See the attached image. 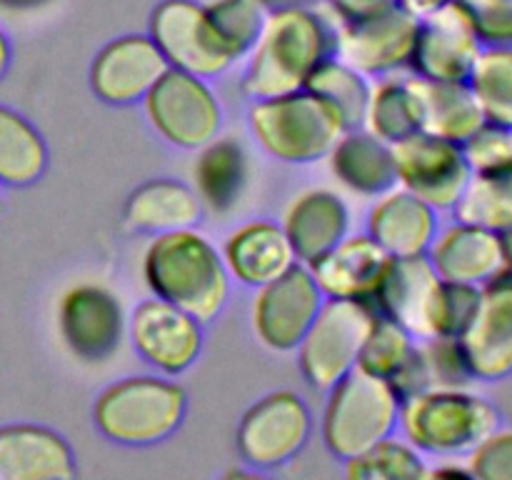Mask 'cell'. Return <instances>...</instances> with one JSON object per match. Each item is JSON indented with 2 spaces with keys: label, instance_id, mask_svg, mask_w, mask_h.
Listing matches in <instances>:
<instances>
[{
  "label": "cell",
  "instance_id": "cell-41",
  "mask_svg": "<svg viewBox=\"0 0 512 480\" xmlns=\"http://www.w3.org/2000/svg\"><path fill=\"white\" fill-rule=\"evenodd\" d=\"M470 478L512 480V428H495L473 453L465 455Z\"/></svg>",
  "mask_w": 512,
  "mask_h": 480
},
{
  "label": "cell",
  "instance_id": "cell-45",
  "mask_svg": "<svg viewBox=\"0 0 512 480\" xmlns=\"http://www.w3.org/2000/svg\"><path fill=\"white\" fill-rule=\"evenodd\" d=\"M50 3L53 0H0V10H8V13H28V10H40Z\"/></svg>",
  "mask_w": 512,
  "mask_h": 480
},
{
  "label": "cell",
  "instance_id": "cell-26",
  "mask_svg": "<svg viewBox=\"0 0 512 480\" xmlns=\"http://www.w3.org/2000/svg\"><path fill=\"white\" fill-rule=\"evenodd\" d=\"M203 203L193 185L175 178H150L130 190L123 203L125 228L140 235H160L170 230L198 228Z\"/></svg>",
  "mask_w": 512,
  "mask_h": 480
},
{
  "label": "cell",
  "instance_id": "cell-24",
  "mask_svg": "<svg viewBox=\"0 0 512 480\" xmlns=\"http://www.w3.org/2000/svg\"><path fill=\"white\" fill-rule=\"evenodd\" d=\"M388 263L390 255L368 233H348L308 268L325 298L370 303Z\"/></svg>",
  "mask_w": 512,
  "mask_h": 480
},
{
  "label": "cell",
  "instance_id": "cell-5",
  "mask_svg": "<svg viewBox=\"0 0 512 480\" xmlns=\"http://www.w3.org/2000/svg\"><path fill=\"white\" fill-rule=\"evenodd\" d=\"M245 123L265 155L288 165L325 160L348 130L343 115L308 88L250 100Z\"/></svg>",
  "mask_w": 512,
  "mask_h": 480
},
{
  "label": "cell",
  "instance_id": "cell-2",
  "mask_svg": "<svg viewBox=\"0 0 512 480\" xmlns=\"http://www.w3.org/2000/svg\"><path fill=\"white\" fill-rule=\"evenodd\" d=\"M150 295L185 310L208 325L230 300V278L220 248L198 228L150 235L140 260Z\"/></svg>",
  "mask_w": 512,
  "mask_h": 480
},
{
  "label": "cell",
  "instance_id": "cell-19",
  "mask_svg": "<svg viewBox=\"0 0 512 480\" xmlns=\"http://www.w3.org/2000/svg\"><path fill=\"white\" fill-rule=\"evenodd\" d=\"M440 280L443 278L435 273L425 255L390 258L370 305L375 313L403 325L418 340L430 338V318Z\"/></svg>",
  "mask_w": 512,
  "mask_h": 480
},
{
  "label": "cell",
  "instance_id": "cell-34",
  "mask_svg": "<svg viewBox=\"0 0 512 480\" xmlns=\"http://www.w3.org/2000/svg\"><path fill=\"white\" fill-rule=\"evenodd\" d=\"M468 85L488 123L512 128V48H483Z\"/></svg>",
  "mask_w": 512,
  "mask_h": 480
},
{
  "label": "cell",
  "instance_id": "cell-25",
  "mask_svg": "<svg viewBox=\"0 0 512 480\" xmlns=\"http://www.w3.org/2000/svg\"><path fill=\"white\" fill-rule=\"evenodd\" d=\"M280 225L298 263L308 265L350 233L353 218L343 195L328 188H310L290 200Z\"/></svg>",
  "mask_w": 512,
  "mask_h": 480
},
{
  "label": "cell",
  "instance_id": "cell-23",
  "mask_svg": "<svg viewBox=\"0 0 512 480\" xmlns=\"http://www.w3.org/2000/svg\"><path fill=\"white\" fill-rule=\"evenodd\" d=\"M425 258L450 283L483 285L505 268L500 233L458 218L440 225Z\"/></svg>",
  "mask_w": 512,
  "mask_h": 480
},
{
  "label": "cell",
  "instance_id": "cell-39",
  "mask_svg": "<svg viewBox=\"0 0 512 480\" xmlns=\"http://www.w3.org/2000/svg\"><path fill=\"white\" fill-rule=\"evenodd\" d=\"M480 285L470 283H450L440 280L438 295H435L433 318H430V338L433 335H448L460 338L478 308Z\"/></svg>",
  "mask_w": 512,
  "mask_h": 480
},
{
  "label": "cell",
  "instance_id": "cell-36",
  "mask_svg": "<svg viewBox=\"0 0 512 480\" xmlns=\"http://www.w3.org/2000/svg\"><path fill=\"white\" fill-rule=\"evenodd\" d=\"M205 10L238 63L258 43L270 13L263 0H205Z\"/></svg>",
  "mask_w": 512,
  "mask_h": 480
},
{
  "label": "cell",
  "instance_id": "cell-16",
  "mask_svg": "<svg viewBox=\"0 0 512 480\" xmlns=\"http://www.w3.org/2000/svg\"><path fill=\"white\" fill-rule=\"evenodd\" d=\"M460 348L475 383H500L512 375V270L480 285L478 308L460 333Z\"/></svg>",
  "mask_w": 512,
  "mask_h": 480
},
{
  "label": "cell",
  "instance_id": "cell-49",
  "mask_svg": "<svg viewBox=\"0 0 512 480\" xmlns=\"http://www.w3.org/2000/svg\"><path fill=\"white\" fill-rule=\"evenodd\" d=\"M0 205H3V185H0Z\"/></svg>",
  "mask_w": 512,
  "mask_h": 480
},
{
  "label": "cell",
  "instance_id": "cell-9",
  "mask_svg": "<svg viewBox=\"0 0 512 480\" xmlns=\"http://www.w3.org/2000/svg\"><path fill=\"white\" fill-rule=\"evenodd\" d=\"M375 308L363 300L325 298L313 325L295 348L308 388L325 393L358 365L360 345L375 320Z\"/></svg>",
  "mask_w": 512,
  "mask_h": 480
},
{
  "label": "cell",
  "instance_id": "cell-17",
  "mask_svg": "<svg viewBox=\"0 0 512 480\" xmlns=\"http://www.w3.org/2000/svg\"><path fill=\"white\" fill-rule=\"evenodd\" d=\"M168 70L163 53L148 33L113 38L95 53L88 68L90 93L113 108L143 103L155 83Z\"/></svg>",
  "mask_w": 512,
  "mask_h": 480
},
{
  "label": "cell",
  "instance_id": "cell-46",
  "mask_svg": "<svg viewBox=\"0 0 512 480\" xmlns=\"http://www.w3.org/2000/svg\"><path fill=\"white\" fill-rule=\"evenodd\" d=\"M10 63H13V45H10L8 33H5V30L0 28V80H3L5 75H8Z\"/></svg>",
  "mask_w": 512,
  "mask_h": 480
},
{
  "label": "cell",
  "instance_id": "cell-48",
  "mask_svg": "<svg viewBox=\"0 0 512 480\" xmlns=\"http://www.w3.org/2000/svg\"><path fill=\"white\" fill-rule=\"evenodd\" d=\"M500 245H503V260H505V268L512 270V228L500 233Z\"/></svg>",
  "mask_w": 512,
  "mask_h": 480
},
{
  "label": "cell",
  "instance_id": "cell-4",
  "mask_svg": "<svg viewBox=\"0 0 512 480\" xmlns=\"http://www.w3.org/2000/svg\"><path fill=\"white\" fill-rule=\"evenodd\" d=\"M188 415V393L160 373L128 375L100 390L90 408L95 430L108 443L148 448L175 435Z\"/></svg>",
  "mask_w": 512,
  "mask_h": 480
},
{
  "label": "cell",
  "instance_id": "cell-35",
  "mask_svg": "<svg viewBox=\"0 0 512 480\" xmlns=\"http://www.w3.org/2000/svg\"><path fill=\"white\" fill-rule=\"evenodd\" d=\"M305 88L310 93L320 95L328 100L340 115H343L345 125L350 128H363L365 108H368V95H370V78L350 68L348 63L333 55V58L323 60L313 75L308 78Z\"/></svg>",
  "mask_w": 512,
  "mask_h": 480
},
{
  "label": "cell",
  "instance_id": "cell-14",
  "mask_svg": "<svg viewBox=\"0 0 512 480\" xmlns=\"http://www.w3.org/2000/svg\"><path fill=\"white\" fill-rule=\"evenodd\" d=\"M420 20L398 5L353 23H335V55L350 68L375 80L408 73Z\"/></svg>",
  "mask_w": 512,
  "mask_h": 480
},
{
  "label": "cell",
  "instance_id": "cell-31",
  "mask_svg": "<svg viewBox=\"0 0 512 480\" xmlns=\"http://www.w3.org/2000/svg\"><path fill=\"white\" fill-rule=\"evenodd\" d=\"M48 160L43 133L23 113L0 103V185H35L48 170Z\"/></svg>",
  "mask_w": 512,
  "mask_h": 480
},
{
  "label": "cell",
  "instance_id": "cell-1",
  "mask_svg": "<svg viewBox=\"0 0 512 480\" xmlns=\"http://www.w3.org/2000/svg\"><path fill=\"white\" fill-rule=\"evenodd\" d=\"M323 5V3H320ZM320 5L270 10L258 43L245 55L240 90L248 100L303 90L313 70L335 55V18Z\"/></svg>",
  "mask_w": 512,
  "mask_h": 480
},
{
  "label": "cell",
  "instance_id": "cell-8",
  "mask_svg": "<svg viewBox=\"0 0 512 480\" xmlns=\"http://www.w3.org/2000/svg\"><path fill=\"white\" fill-rule=\"evenodd\" d=\"M310 405L295 390H273L255 400L235 428V450L250 470L270 473L293 463L313 438Z\"/></svg>",
  "mask_w": 512,
  "mask_h": 480
},
{
  "label": "cell",
  "instance_id": "cell-3",
  "mask_svg": "<svg viewBox=\"0 0 512 480\" xmlns=\"http://www.w3.org/2000/svg\"><path fill=\"white\" fill-rule=\"evenodd\" d=\"M500 425L498 405L473 388H430L400 400L398 433L425 458H465Z\"/></svg>",
  "mask_w": 512,
  "mask_h": 480
},
{
  "label": "cell",
  "instance_id": "cell-27",
  "mask_svg": "<svg viewBox=\"0 0 512 480\" xmlns=\"http://www.w3.org/2000/svg\"><path fill=\"white\" fill-rule=\"evenodd\" d=\"M193 188L200 203L213 215H228L238 208L250 183V155L238 138L218 135L195 150Z\"/></svg>",
  "mask_w": 512,
  "mask_h": 480
},
{
  "label": "cell",
  "instance_id": "cell-32",
  "mask_svg": "<svg viewBox=\"0 0 512 480\" xmlns=\"http://www.w3.org/2000/svg\"><path fill=\"white\" fill-rule=\"evenodd\" d=\"M453 218L505 233L512 228V163L470 175Z\"/></svg>",
  "mask_w": 512,
  "mask_h": 480
},
{
  "label": "cell",
  "instance_id": "cell-38",
  "mask_svg": "<svg viewBox=\"0 0 512 480\" xmlns=\"http://www.w3.org/2000/svg\"><path fill=\"white\" fill-rule=\"evenodd\" d=\"M420 365H423L425 385L430 388H473L475 378L465 360L458 338L433 335L418 340Z\"/></svg>",
  "mask_w": 512,
  "mask_h": 480
},
{
  "label": "cell",
  "instance_id": "cell-20",
  "mask_svg": "<svg viewBox=\"0 0 512 480\" xmlns=\"http://www.w3.org/2000/svg\"><path fill=\"white\" fill-rule=\"evenodd\" d=\"M75 450L63 433L38 423L0 425V480H70Z\"/></svg>",
  "mask_w": 512,
  "mask_h": 480
},
{
  "label": "cell",
  "instance_id": "cell-47",
  "mask_svg": "<svg viewBox=\"0 0 512 480\" xmlns=\"http://www.w3.org/2000/svg\"><path fill=\"white\" fill-rule=\"evenodd\" d=\"M263 5L268 10H280V8H298V5H320V0H263Z\"/></svg>",
  "mask_w": 512,
  "mask_h": 480
},
{
  "label": "cell",
  "instance_id": "cell-28",
  "mask_svg": "<svg viewBox=\"0 0 512 480\" xmlns=\"http://www.w3.org/2000/svg\"><path fill=\"white\" fill-rule=\"evenodd\" d=\"M325 160L335 180L363 198H378L398 185L393 148L365 128L345 130Z\"/></svg>",
  "mask_w": 512,
  "mask_h": 480
},
{
  "label": "cell",
  "instance_id": "cell-37",
  "mask_svg": "<svg viewBox=\"0 0 512 480\" xmlns=\"http://www.w3.org/2000/svg\"><path fill=\"white\" fill-rule=\"evenodd\" d=\"M415 343H418V338L410 335L403 325H398L390 318H383V315H375L373 325H370L368 335H365L363 345H360L358 365L355 368L390 380L403 368L405 360L413 355Z\"/></svg>",
  "mask_w": 512,
  "mask_h": 480
},
{
  "label": "cell",
  "instance_id": "cell-6",
  "mask_svg": "<svg viewBox=\"0 0 512 480\" xmlns=\"http://www.w3.org/2000/svg\"><path fill=\"white\" fill-rule=\"evenodd\" d=\"M400 395L390 380L353 368L325 390L320 440L335 460H348L398 433Z\"/></svg>",
  "mask_w": 512,
  "mask_h": 480
},
{
  "label": "cell",
  "instance_id": "cell-15",
  "mask_svg": "<svg viewBox=\"0 0 512 480\" xmlns=\"http://www.w3.org/2000/svg\"><path fill=\"white\" fill-rule=\"evenodd\" d=\"M58 330L75 358L103 363L123 343L128 315L118 295L105 285L75 283L58 303Z\"/></svg>",
  "mask_w": 512,
  "mask_h": 480
},
{
  "label": "cell",
  "instance_id": "cell-11",
  "mask_svg": "<svg viewBox=\"0 0 512 480\" xmlns=\"http://www.w3.org/2000/svg\"><path fill=\"white\" fill-rule=\"evenodd\" d=\"M390 148L400 188L418 195L438 213H453L473 175L460 143L415 130L395 140Z\"/></svg>",
  "mask_w": 512,
  "mask_h": 480
},
{
  "label": "cell",
  "instance_id": "cell-22",
  "mask_svg": "<svg viewBox=\"0 0 512 480\" xmlns=\"http://www.w3.org/2000/svg\"><path fill=\"white\" fill-rule=\"evenodd\" d=\"M440 228V213L405 188L385 190L370 205L365 233L390 258H415L428 253Z\"/></svg>",
  "mask_w": 512,
  "mask_h": 480
},
{
  "label": "cell",
  "instance_id": "cell-18",
  "mask_svg": "<svg viewBox=\"0 0 512 480\" xmlns=\"http://www.w3.org/2000/svg\"><path fill=\"white\" fill-rule=\"evenodd\" d=\"M483 43L460 0L420 20L408 73L428 80H468Z\"/></svg>",
  "mask_w": 512,
  "mask_h": 480
},
{
  "label": "cell",
  "instance_id": "cell-7",
  "mask_svg": "<svg viewBox=\"0 0 512 480\" xmlns=\"http://www.w3.org/2000/svg\"><path fill=\"white\" fill-rule=\"evenodd\" d=\"M140 108L155 135L178 150L203 148L223 130V105L210 80L185 70H165Z\"/></svg>",
  "mask_w": 512,
  "mask_h": 480
},
{
  "label": "cell",
  "instance_id": "cell-40",
  "mask_svg": "<svg viewBox=\"0 0 512 480\" xmlns=\"http://www.w3.org/2000/svg\"><path fill=\"white\" fill-rule=\"evenodd\" d=\"M460 148L473 173L503 168L512 163V128L485 120L470 138L460 143Z\"/></svg>",
  "mask_w": 512,
  "mask_h": 480
},
{
  "label": "cell",
  "instance_id": "cell-21",
  "mask_svg": "<svg viewBox=\"0 0 512 480\" xmlns=\"http://www.w3.org/2000/svg\"><path fill=\"white\" fill-rule=\"evenodd\" d=\"M233 283L258 290L298 263L280 220L255 218L238 225L220 245Z\"/></svg>",
  "mask_w": 512,
  "mask_h": 480
},
{
  "label": "cell",
  "instance_id": "cell-10",
  "mask_svg": "<svg viewBox=\"0 0 512 480\" xmlns=\"http://www.w3.org/2000/svg\"><path fill=\"white\" fill-rule=\"evenodd\" d=\"M148 35L168 68L205 80L220 78L238 63L220 40L203 0H160L150 10Z\"/></svg>",
  "mask_w": 512,
  "mask_h": 480
},
{
  "label": "cell",
  "instance_id": "cell-29",
  "mask_svg": "<svg viewBox=\"0 0 512 480\" xmlns=\"http://www.w3.org/2000/svg\"><path fill=\"white\" fill-rule=\"evenodd\" d=\"M420 98V130L463 143L485 123L468 80H428L415 75Z\"/></svg>",
  "mask_w": 512,
  "mask_h": 480
},
{
  "label": "cell",
  "instance_id": "cell-33",
  "mask_svg": "<svg viewBox=\"0 0 512 480\" xmlns=\"http://www.w3.org/2000/svg\"><path fill=\"white\" fill-rule=\"evenodd\" d=\"M350 480H423L430 478L428 460L400 433L378 440L363 453L343 460Z\"/></svg>",
  "mask_w": 512,
  "mask_h": 480
},
{
  "label": "cell",
  "instance_id": "cell-44",
  "mask_svg": "<svg viewBox=\"0 0 512 480\" xmlns=\"http://www.w3.org/2000/svg\"><path fill=\"white\" fill-rule=\"evenodd\" d=\"M448 3H453V0H395L398 8H403L405 13L415 15L418 20L428 18V15H433L435 10L445 8Z\"/></svg>",
  "mask_w": 512,
  "mask_h": 480
},
{
  "label": "cell",
  "instance_id": "cell-43",
  "mask_svg": "<svg viewBox=\"0 0 512 480\" xmlns=\"http://www.w3.org/2000/svg\"><path fill=\"white\" fill-rule=\"evenodd\" d=\"M320 3L328 8L335 23H353V20H363L370 18V15L383 13L390 5H395V0H320Z\"/></svg>",
  "mask_w": 512,
  "mask_h": 480
},
{
  "label": "cell",
  "instance_id": "cell-30",
  "mask_svg": "<svg viewBox=\"0 0 512 480\" xmlns=\"http://www.w3.org/2000/svg\"><path fill=\"white\" fill-rule=\"evenodd\" d=\"M363 128L390 145L420 130V98L413 73H393L370 80Z\"/></svg>",
  "mask_w": 512,
  "mask_h": 480
},
{
  "label": "cell",
  "instance_id": "cell-12",
  "mask_svg": "<svg viewBox=\"0 0 512 480\" xmlns=\"http://www.w3.org/2000/svg\"><path fill=\"white\" fill-rule=\"evenodd\" d=\"M128 340L153 373L178 378L198 363L205 330L198 318L150 295L128 315Z\"/></svg>",
  "mask_w": 512,
  "mask_h": 480
},
{
  "label": "cell",
  "instance_id": "cell-13",
  "mask_svg": "<svg viewBox=\"0 0 512 480\" xmlns=\"http://www.w3.org/2000/svg\"><path fill=\"white\" fill-rule=\"evenodd\" d=\"M323 303L325 295L308 265L295 263L280 278L255 290L250 303L255 338L273 353H295Z\"/></svg>",
  "mask_w": 512,
  "mask_h": 480
},
{
  "label": "cell",
  "instance_id": "cell-42",
  "mask_svg": "<svg viewBox=\"0 0 512 480\" xmlns=\"http://www.w3.org/2000/svg\"><path fill=\"white\" fill-rule=\"evenodd\" d=\"M483 48H512V0H460Z\"/></svg>",
  "mask_w": 512,
  "mask_h": 480
}]
</instances>
